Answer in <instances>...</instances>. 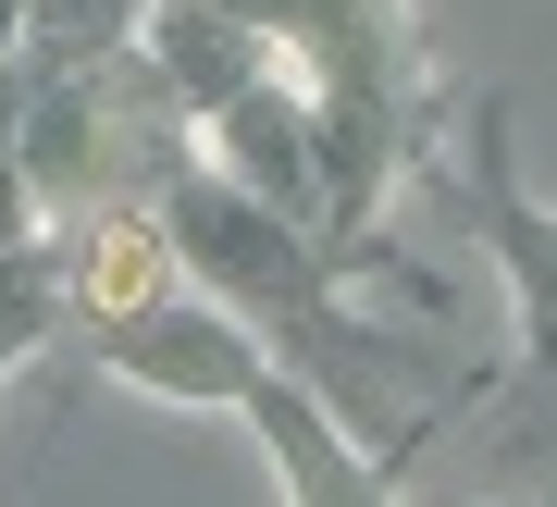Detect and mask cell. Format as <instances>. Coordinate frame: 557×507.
<instances>
[{
    "instance_id": "cell-1",
    "label": "cell",
    "mask_w": 557,
    "mask_h": 507,
    "mask_svg": "<svg viewBox=\"0 0 557 507\" xmlns=\"http://www.w3.org/2000/svg\"><path fill=\"white\" fill-rule=\"evenodd\" d=\"M149 297H161V223L112 211L87 235V310H149Z\"/></svg>"
}]
</instances>
